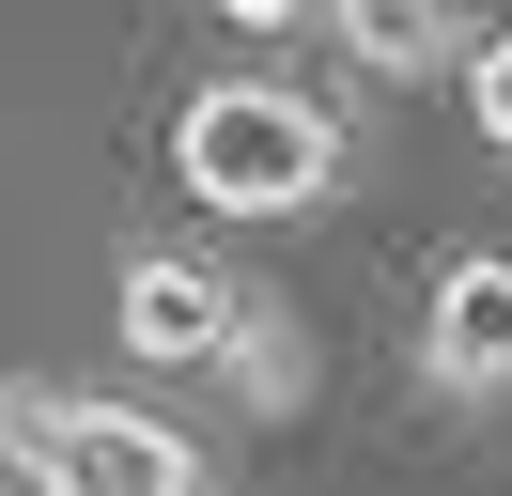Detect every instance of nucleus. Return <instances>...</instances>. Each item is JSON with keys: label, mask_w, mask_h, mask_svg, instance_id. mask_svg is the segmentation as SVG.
I'll return each instance as SVG.
<instances>
[{"label": "nucleus", "mask_w": 512, "mask_h": 496, "mask_svg": "<svg viewBox=\"0 0 512 496\" xmlns=\"http://www.w3.org/2000/svg\"><path fill=\"white\" fill-rule=\"evenodd\" d=\"M326 31H342V62L373 93H404V78H435V62H466V16L450 0H311Z\"/></svg>", "instance_id": "5"}, {"label": "nucleus", "mask_w": 512, "mask_h": 496, "mask_svg": "<svg viewBox=\"0 0 512 496\" xmlns=\"http://www.w3.org/2000/svg\"><path fill=\"white\" fill-rule=\"evenodd\" d=\"M202 16H233V31H295L311 0H202Z\"/></svg>", "instance_id": "8"}, {"label": "nucleus", "mask_w": 512, "mask_h": 496, "mask_svg": "<svg viewBox=\"0 0 512 496\" xmlns=\"http://www.w3.org/2000/svg\"><path fill=\"white\" fill-rule=\"evenodd\" d=\"M466 109H481V140L512 155V31H481V47H466Z\"/></svg>", "instance_id": "7"}, {"label": "nucleus", "mask_w": 512, "mask_h": 496, "mask_svg": "<svg viewBox=\"0 0 512 496\" xmlns=\"http://www.w3.org/2000/svg\"><path fill=\"white\" fill-rule=\"evenodd\" d=\"M419 372H435V403H512V248L435 264V295H419Z\"/></svg>", "instance_id": "3"}, {"label": "nucleus", "mask_w": 512, "mask_h": 496, "mask_svg": "<svg viewBox=\"0 0 512 496\" xmlns=\"http://www.w3.org/2000/svg\"><path fill=\"white\" fill-rule=\"evenodd\" d=\"M218 388L249 403V419H295L311 403V341H295L280 295H233V341H218Z\"/></svg>", "instance_id": "6"}, {"label": "nucleus", "mask_w": 512, "mask_h": 496, "mask_svg": "<svg viewBox=\"0 0 512 496\" xmlns=\"http://www.w3.org/2000/svg\"><path fill=\"white\" fill-rule=\"evenodd\" d=\"M0 465L32 496H202V434L156 403H78L47 372H0Z\"/></svg>", "instance_id": "2"}, {"label": "nucleus", "mask_w": 512, "mask_h": 496, "mask_svg": "<svg viewBox=\"0 0 512 496\" xmlns=\"http://www.w3.org/2000/svg\"><path fill=\"white\" fill-rule=\"evenodd\" d=\"M342 109L295 78H202L187 109H171V171H187L202 217H311L342 202Z\"/></svg>", "instance_id": "1"}, {"label": "nucleus", "mask_w": 512, "mask_h": 496, "mask_svg": "<svg viewBox=\"0 0 512 496\" xmlns=\"http://www.w3.org/2000/svg\"><path fill=\"white\" fill-rule=\"evenodd\" d=\"M233 295H249V279L202 264V248H140V264H125V357L140 372H218Z\"/></svg>", "instance_id": "4"}]
</instances>
